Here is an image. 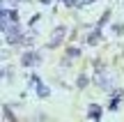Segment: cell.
<instances>
[{"mask_svg":"<svg viewBox=\"0 0 124 122\" xmlns=\"http://www.w3.org/2000/svg\"><path fill=\"white\" fill-rule=\"evenodd\" d=\"M87 83H90V78L85 76V74H80V76H78V83H76V85H78V88H85Z\"/></svg>","mask_w":124,"mask_h":122,"instance_id":"8","label":"cell"},{"mask_svg":"<svg viewBox=\"0 0 124 122\" xmlns=\"http://www.w3.org/2000/svg\"><path fill=\"white\" fill-rule=\"evenodd\" d=\"M37 95H39L41 99H46V97L51 95V90H48V88L44 85V83H39V85H37Z\"/></svg>","mask_w":124,"mask_h":122,"instance_id":"5","label":"cell"},{"mask_svg":"<svg viewBox=\"0 0 124 122\" xmlns=\"http://www.w3.org/2000/svg\"><path fill=\"white\" fill-rule=\"evenodd\" d=\"M2 76H5V81H9V78H12V76H14V72H9V69H7V67H5V69H2Z\"/></svg>","mask_w":124,"mask_h":122,"instance_id":"11","label":"cell"},{"mask_svg":"<svg viewBox=\"0 0 124 122\" xmlns=\"http://www.w3.org/2000/svg\"><path fill=\"white\" fill-rule=\"evenodd\" d=\"M39 76H37V74H32V76L30 78H28V88H35V90H37V85H39Z\"/></svg>","mask_w":124,"mask_h":122,"instance_id":"6","label":"cell"},{"mask_svg":"<svg viewBox=\"0 0 124 122\" xmlns=\"http://www.w3.org/2000/svg\"><path fill=\"white\" fill-rule=\"evenodd\" d=\"M87 118L94 120V122H99V120H101V108H99L97 104H90V108H87Z\"/></svg>","mask_w":124,"mask_h":122,"instance_id":"3","label":"cell"},{"mask_svg":"<svg viewBox=\"0 0 124 122\" xmlns=\"http://www.w3.org/2000/svg\"><path fill=\"white\" fill-rule=\"evenodd\" d=\"M67 35V25H58L53 30V37H51V41H48V49H55V46H60L62 44V37Z\"/></svg>","mask_w":124,"mask_h":122,"instance_id":"2","label":"cell"},{"mask_svg":"<svg viewBox=\"0 0 124 122\" xmlns=\"http://www.w3.org/2000/svg\"><path fill=\"white\" fill-rule=\"evenodd\" d=\"M113 30H115L117 35H122V32H124V25H120V23H115V25H113Z\"/></svg>","mask_w":124,"mask_h":122,"instance_id":"12","label":"cell"},{"mask_svg":"<svg viewBox=\"0 0 124 122\" xmlns=\"http://www.w3.org/2000/svg\"><path fill=\"white\" fill-rule=\"evenodd\" d=\"M99 39H101V28H97V30H92V32L87 35V44H90V46H97Z\"/></svg>","mask_w":124,"mask_h":122,"instance_id":"4","label":"cell"},{"mask_svg":"<svg viewBox=\"0 0 124 122\" xmlns=\"http://www.w3.org/2000/svg\"><path fill=\"white\" fill-rule=\"evenodd\" d=\"M108 18H110V9H108V12L103 14L101 18H99V25H97V28H103V25H106V23H108Z\"/></svg>","mask_w":124,"mask_h":122,"instance_id":"7","label":"cell"},{"mask_svg":"<svg viewBox=\"0 0 124 122\" xmlns=\"http://www.w3.org/2000/svg\"><path fill=\"white\" fill-rule=\"evenodd\" d=\"M39 62H41V53L39 51H25L23 58H21L23 67H35V65H39Z\"/></svg>","mask_w":124,"mask_h":122,"instance_id":"1","label":"cell"},{"mask_svg":"<svg viewBox=\"0 0 124 122\" xmlns=\"http://www.w3.org/2000/svg\"><path fill=\"white\" fill-rule=\"evenodd\" d=\"M39 2H41V5H51V0H39Z\"/></svg>","mask_w":124,"mask_h":122,"instance_id":"13","label":"cell"},{"mask_svg":"<svg viewBox=\"0 0 124 122\" xmlns=\"http://www.w3.org/2000/svg\"><path fill=\"white\" fill-rule=\"evenodd\" d=\"M2 111H5V118H7L9 122H16V118H14V113H9V108H7V106H5Z\"/></svg>","mask_w":124,"mask_h":122,"instance_id":"10","label":"cell"},{"mask_svg":"<svg viewBox=\"0 0 124 122\" xmlns=\"http://www.w3.org/2000/svg\"><path fill=\"white\" fill-rule=\"evenodd\" d=\"M78 55H80L78 49H67V58H78Z\"/></svg>","mask_w":124,"mask_h":122,"instance_id":"9","label":"cell"}]
</instances>
